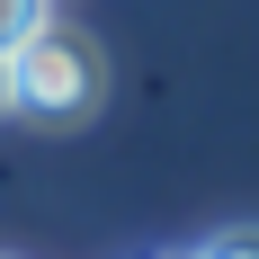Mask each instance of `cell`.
Returning <instances> with one entry per match:
<instances>
[{"mask_svg": "<svg viewBox=\"0 0 259 259\" xmlns=\"http://www.w3.org/2000/svg\"><path fill=\"white\" fill-rule=\"evenodd\" d=\"M0 107H9V54H0Z\"/></svg>", "mask_w": 259, "mask_h": 259, "instance_id": "4", "label": "cell"}, {"mask_svg": "<svg viewBox=\"0 0 259 259\" xmlns=\"http://www.w3.org/2000/svg\"><path fill=\"white\" fill-rule=\"evenodd\" d=\"M188 259H197V250H188Z\"/></svg>", "mask_w": 259, "mask_h": 259, "instance_id": "5", "label": "cell"}, {"mask_svg": "<svg viewBox=\"0 0 259 259\" xmlns=\"http://www.w3.org/2000/svg\"><path fill=\"white\" fill-rule=\"evenodd\" d=\"M197 259H259V224H241V233H214Z\"/></svg>", "mask_w": 259, "mask_h": 259, "instance_id": "3", "label": "cell"}, {"mask_svg": "<svg viewBox=\"0 0 259 259\" xmlns=\"http://www.w3.org/2000/svg\"><path fill=\"white\" fill-rule=\"evenodd\" d=\"M99 99H107V54L90 45L80 27L45 18L18 54H9V107L36 116V125H80Z\"/></svg>", "mask_w": 259, "mask_h": 259, "instance_id": "1", "label": "cell"}, {"mask_svg": "<svg viewBox=\"0 0 259 259\" xmlns=\"http://www.w3.org/2000/svg\"><path fill=\"white\" fill-rule=\"evenodd\" d=\"M45 18H54V0H0V54H18Z\"/></svg>", "mask_w": 259, "mask_h": 259, "instance_id": "2", "label": "cell"}]
</instances>
